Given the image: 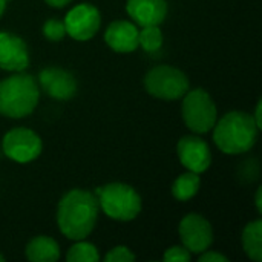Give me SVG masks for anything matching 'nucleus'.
<instances>
[{
  "label": "nucleus",
  "mask_w": 262,
  "mask_h": 262,
  "mask_svg": "<svg viewBox=\"0 0 262 262\" xmlns=\"http://www.w3.org/2000/svg\"><path fill=\"white\" fill-rule=\"evenodd\" d=\"M98 198L84 189H72L63 195L57 209V224L60 232L72 239L80 241L91 235L98 218Z\"/></svg>",
  "instance_id": "f257e3e1"
},
{
  "label": "nucleus",
  "mask_w": 262,
  "mask_h": 262,
  "mask_svg": "<svg viewBox=\"0 0 262 262\" xmlns=\"http://www.w3.org/2000/svg\"><path fill=\"white\" fill-rule=\"evenodd\" d=\"M258 126L250 114L232 111L213 126V141L218 149L227 155L249 152L258 138Z\"/></svg>",
  "instance_id": "f03ea898"
},
{
  "label": "nucleus",
  "mask_w": 262,
  "mask_h": 262,
  "mask_svg": "<svg viewBox=\"0 0 262 262\" xmlns=\"http://www.w3.org/2000/svg\"><path fill=\"white\" fill-rule=\"evenodd\" d=\"M40 98L37 80L17 72L0 81V114L9 118H23L32 114Z\"/></svg>",
  "instance_id": "7ed1b4c3"
},
{
  "label": "nucleus",
  "mask_w": 262,
  "mask_h": 262,
  "mask_svg": "<svg viewBox=\"0 0 262 262\" xmlns=\"http://www.w3.org/2000/svg\"><path fill=\"white\" fill-rule=\"evenodd\" d=\"M98 204L109 218L117 221L135 220L143 207L140 193L132 186L123 183H111L101 187Z\"/></svg>",
  "instance_id": "20e7f679"
},
{
  "label": "nucleus",
  "mask_w": 262,
  "mask_h": 262,
  "mask_svg": "<svg viewBox=\"0 0 262 262\" xmlns=\"http://www.w3.org/2000/svg\"><path fill=\"white\" fill-rule=\"evenodd\" d=\"M181 111L186 126L195 134H206L212 130L218 120V111L212 97L201 88L184 94Z\"/></svg>",
  "instance_id": "39448f33"
},
{
  "label": "nucleus",
  "mask_w": 262,
  "mask_h": 262,
  "mask_svg": "<svg viewBox=\"0 0 262 262\" xmlns=\"http://www.w3.org/2000/svg\"><path fill=\"white\" fill-rule=\"evenodd\" d=\"M144 86L152 97L172 101L184 97L190 83L183 71L169 64H160L146 74Z\"/></svg>",
  "instance_id": "423d86ee"
},
{
  "label": "nucleus",
  "mask_w": 262,
  "mask_h": 262,
  "mask_svg": "<svg viewBox=\"0 0 262 262\" xmlns=\"http://www.w3.org/2000/svg\"><path fill=\"white\" fill-rule=\"evenodd\" d=\"M3 152L17 163H29L40 157L43 150L41 138L28 127H14L5 134L2 141Z\"/></svg>",
  "instance_id": "0eeeda50"
},
{
  "label": "nucleus",
  "mask_w": 262,
  "mask_h": 262,
  "mask_svg": "<svg viewBox=\"0 0 262 262\" xmlns=\"http://www.w3.org/2000/svg\"><path fill=\"white\" fill-rule=\"evenodd\" d=\"M63 23L66 28V34H69L74 40L86 41L98 32L101 15L94 5L80 3L66 14Z\"/></svg>",
  "instance_id": "6e6552de"
},
{
  "label": "nucleus",
  "mask_w": 262,
  "mask_h": 262,
  "mask_svg": "<svg viewBox=\"0 0 262 262\" xmlns=\"http://www.w3.org/2000/svg\"><path fill=\"white\" fill-rule=\"evenodd\" d=\"M180 238L190 253H203L213 244V229L210 223L198 215L189 213L180 223Z\"/></svg>",
  "instance_id": "1a4fd4ad"
},
{
  "label": "nucleus",
  "mask_w": 262,
  "mask_h": 262,
  "mask_svg": "<svg viewBox=\"0 0 262 262\" xmlns=\"http://www.w3.org/2000/svg\"><path fill=\"white\" fill-rule=\"evenodd\" d=\"M177 154L181 164L195 173L206 172L212 164V152L209 144L200 137L186 135L177 144Z\"/></svg>",
  "instance_id": "9d476101"
},
{
  "label": "nucleus",
  "mask_w": 262,
  "mask_h": 262,
  "mask_svg": "<svg viewBox=\"0 0 262 262\" xmlns=\"http://www.w3.org/2000/svg\"><path fill=\"white\" fill-rule=\"evenodd\" d=\"M29 66V51L25 40L11 32L0 31V69L21 72Z\"/></svg>",
  "instance_id": "9b49d317"
},
{
  "label": "nucleus",
  "mask_w": 262,
  "mask_h": 262,
  "mask_svg": "<svg viewBox=\"0 0 262 262\" xmlns=\"http://www.w3.org/2000/svg\"><path fill=\"white\" fill-rule=\"evenodd\" d=\"M38 83L43 91L55 100H69L77 92L75 77L61 68H46L38 74Z\"/></svg>",
  "instance_id": "f8f14e48"
},
{
  "label": "nucleus",
  "mask_w": 262,
  "mask_h": 262,
  "mask_svg": "<svg viewBox=\"0 0 262 262\" xmlns=\"http://www.w3.org/2000/svg\"><path fill=\"white\" fill-rule=\"evenodd\" d=\"M138 32L140 31L134 23L127 20H117L107 26L104 41L115 52H134L138 48Z\"/></svg>",
  "instance_id": "ddd939ff"
},
{
  "label": "nucleus",
  "mask_w": 262,
  "mask_h": 262,
  "mask_svg": "<svg viewBox=\"0 0 262 262\" xmlns=\"http://www.w3.org/2000/svg\"><path fill=\"white\" fill-rule=\"evenodd\" d=\"M126 11L140 26H154L164 21L167 15L166 0H127Z\"/></svg>",
  "instance_id": "4468645a"
},
{
  "label": "nucleus",
  "mask_w": 262,
  "mask_h": 262,
  "mask_svg": "<svg viewBox=\"0 0 262 262\" xmlns=\"http://www.w3.org/2000/svg\"><path fill=\"white\" fill-rule=\"evenodd\" d=\"M26 259L32 262H55L60 259V247L51 236H35L26 244Z\"/></svg>",
  "instance_id": "2eb2a0df"
},
{
  "label": "nucleus",
  "mask_w": 262,
  "mask_h": 262,
  "mask_svg": "<svg viewBox=\"0 0 262 262\" xmlns=\"http://www.w3.org/2000/svg\"><path fill=\"white\" fill-rule=\"evenodd\" d=\"M243 247L246 255L255 262L262 261V221L249 223L243 230Z\"/></svg>",
  "instance_id": "dca6fc26"
},
{
  "label": "nucleus",
  "mask_w": 262,
  "mask_h": 262,
  "mask_svg": "<svg viewBox=\"0 0 262 262\" xmlns=\"http://www.w3.org/2000/svg\"><path fill=\"white\" fill-rule=\"evenodd\" d=\"M200 186H201L200 173H195V172L187 170L186 173L180 175V177L173 181L172 195H173L175 200L184 203V201H189L190 198H193V196L198 193Z\"/></svg>",
  "instance_id": "f3484780"
},
{
  "label": "nucleus",
  "mask_w": 262,
  "mask_h": 262,
  "mask_svg": "<svg viewBox=\"0 0 262 262\" xmlns=\"http://www.w3.org/2000/svg\"><path fill=\"white\" fill-rule=\"evenodd\" d=\"M66 259L69 262H97L100 261V255L94 244L80 239L69 249Z\"/></svg>",
  "instance_id": "a211bd4d"
},
{
  "label": "nucleus",
  "mask_w": 262,
  "mask_h": 262,
  "mask_svg": "<svg viewBox=\"0 0 262 262\" xmlns=\"http://www.w3.org/2000/svg\"><path fill=\"white\" fill-rule=\"evenodd\" d=\"M138 46H141L146 52H157L163 46V32L158 25L143 26L138 32Z\"/></svg>",
  "instance_id": "6ab92c4d"
},
{
  "label": "nucleus",
  "mask_w": 262,
  "mask_h": 262,
  "mask_svg": "<svg viewBox=\"0 0 262 262\" xmlns=\"http://www.w3.org/2000/svg\"><path fill=\"white\" fill-rule=\"evenodd\" d=\"M43 34L51 41H60L66 35L64 23L61 20H57V18H49L43 25Z\"/></svg>",
  "instance_id": "aec40b11"
},
{
  "label": "nucleus",
  "mask_w": 262,
  "mask_h": 262,
  "mask_svg": "<svg viewBox=\"0 0 262 262\" xmlns=\"http://www.w3.org/2000/svg\"><path fill=\"white\" fill-rule=\"evenodd\" d=\"M106 262H134L135 255L124 246H117L104 256Z\"/></svg>",
  "instance_id": "412c9836"
},
{
  "label": "nucleus",
  "mask_w": 262,
  "mask_h": 262,
  "mask_svg": "<svg viewBox=\"0 0 262 262\" xmlns=\"http://www.w3.org/2000/svg\"><path fill=\"white\" fill-rule=\"evenodd\" d=\"M163 261L189 262L190 261V252L184 246H173L166 250V253L163 255Z\"/></svg>",
  "instance_id": "4be33fe9"
},
{
  "label": "nucleus",
  "mask_w": 262,
  "mask_h": 262,
  "mask_svg": "<svg viewBox=\"0 0 262 262\" xmlns=\"http://www.w3.org/2000/svg\"><path fill=\"white\" fill-rule=\"evenodd\" d=\"M198 261L200 262H227L229 261V258H227V256H224V255H221V253L206 250V252H203V253L200 255Z\"/></svg>",
  "instance_id": "5701e85b"
},
{
  "label": "nucleus",
  "mask_w": 262,
  "mask_h": 262,
  "mask_svg": "<svg viewBox=\"0 0 262 262\" xmlns=\"http://www.w3.org/2000/svg\"><path fill=\"white\" fill-rule=\"evenodd\" d=\"M252 117H253V120H255V123H256L258 129H261L262 127V101L261 100L258 101V104H256V111H255V115H252Z\"/></svg>",
  "instance_id": "b1692460"
},
{
  "label": "nucleus",
  "mask_w": 262,
  "mask_h": 262,
  "mask_svg": "<svg viewBox=\"0 0 262 262\" xmlns=\"http://www.w3.org/2000/svg\"><path fill=\"white\" fill-rule=\"evenodd\" d=\"M49 6L52 8H64L66 5H69L72 0H45Z\"/></svg>",
  "instance_id": "393cba45"
},
{
  "label": "nucleus",
  "mask_w": 262,
  "mask_h": 262,
  "mask_svg": "<svg viewBox=\"0 0 262 262\" xmlns=\"http://www.w3.org/2000/svg\"><path fill=\"white\" fill-rule=\"evenodd\" d=\"M255 204H256V209H258V212L261 213V212H262V187H259V189L256 190V198H255Z\"/></svg>",
  "instance_id": "a878e982"
},
{
  "label": "nucleus",
  "mask_w": 262,
  "mask_h": 262,
  "mask_svg": "<svg viewBox=\"0 0 262 262\" xmlns=\"http://www.w3.org/2000/svg\"><path fill=\"white\" fill-rule=\"evenodd\" d=\"M6 0H0V17L3 15V12H5V9H6Z\"/></svg>",
  "instance_id": "bb28decb"
},
{
  "label": "nucleus",
  "mask_w": 262,
  "mask_h": 262,
  "mask_svg": "<svg viewBox=\"0 0 262 262\" xmlns=\"http://www.w3.org/2000/svg\"><path fill=\"white\" fill-rule=\"evenodd\" d=\"M5 261V256H3V255H0V262H3Z\"/></svg>",
  "instance_id": "cd10ccee"
},
{
  "label": "nucleus",
  "mask_w": 262,
  "mask_h": 262,
  "mask_svg": "<svg viewBox=\"0 0 262 262\" xmlns=\"http://www.w3.org/2000/svg\"><path fill=\"white\" fill-rule=\"evenodd\" d=\"M6 2H9V0H6Z\"/></svg>",
  "instance_id": "c85d7f7f"
}]
</instances>
